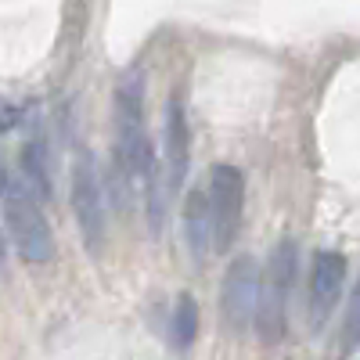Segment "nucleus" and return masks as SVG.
I'll return each instance as SVG.
<instances>
[{
	"instance_id": "f257e3e1",
	"label": "nucleus",
	"mask_w": 360,
	"mask_h": 360,
	"mask_svg": "<svg viewBox=\"0 0 360 360\" xmlns=\"http://www.w3.org/2000/svg\"><path fill=\"white\" fill-rule=\"evenodd\" d=\"M152 144L144 134V72L127 69L115 86V173L123 184L144 180L152 162Z\"/></svg>"
},
{
	"instance_id": "f03ea898",
	"label": "nucleus",
	"mask_w": 360,
	"mask_h": 360,
	"mask_svg": "<svg viewBox=\"0 0 360 360\" xmlns=\"http://www.w3.org/2000/svg\"><path fill=\"white\" fill-rule=\"evenodd\" d=\"M4 227L11 234V245L18 249V256L25 263H51L54 259V234L51 224L40 209V198L33 195V188L25 184V176H4Z\"/></svg>"
},
{
	"instance_id": "7ed1b4c3",
	"label": "nucleus",
	"mask_w": 360,
	"mask_h": 360,
	"mask_svg": "<svg viewBox=\"0 0 360 360\" xmlns=\"http://www.w3.org/2000/svg\"><path fill=\"white\" fill-rule=\"evenodd\" d=\"M202 198H205L213 252H227L234 245L238 231H242V217H245V176H242V169L231 166V162L209 166Z\"/></svg>"
},
{
	"instance_id": "20e7f679",
	"label": "nucleus",
	"mask_w": 360,
	"mask_h": 360,
	"mask_svg": "<svg viewBox=\"0 0 360 360\" xmlns=\"http://www.w3.org/2000/svg\"><path fill=\"white\" fill-rule=\"evenodd\" d=\"M299 278V245L292 238L274 245L266 263V274H259V303H256V328L263 342H278L285 335V314H288V295Z\"/></svg>"
},
{
	"instance_id": "39448f33",
	"label": "nucleus",
	"mask_w": 360,
	"mask_h": 360,
	"mask_svg": "<svg viewBox=\"0 0 360 360\" xmlns=\"http://www.w3.org/2000/svg\"><path fill=\"white\" fill-rule=\"evenodd\" d=\"M72 213L83 234V245L90 256H98L105 245V191H101V169L94 152H83L72 162Z\"/></svg>"
},
{
	"instance_id": "423d86ee",
	"label": "nucleus",
	"mask_w": 360,
	"mask_h": 360,
	"mask_svg": "<svg viewBox=\"0 0 360 360\" xmlns=\"http://www.w3.org/2000/svg\"><path fill=\"white\" fill-rule=\"evenodd\" d=\"M256 303H259V266L252 256H238L220 288V314L234 332H245L249 324H256Z\"/></svg>"
},
{
	"instance_id": "0eeeda50",
	"label": "nucleus",
	"mask_w": 360,
	"mask_h": 360,
	"mask_svg": "<svg viewBox=\"0 0 360 360\" xmlns=\"http://www.w3.org/2000/svg\"><path fill=\"white\" fill-rule=\"evenodd\" d=\"M342 285H346V256L335 249H321L314 256V270H310V321L317 332L335 314Z\"/></svg>"
},
{
	"instance_id": "6e6552de",
	"label": "nucleus",
	"mask_w": 360,
	"mask_h": 360,
	"mask_svg": "<svg viewBox=\"0 0 360 360\" xmlns=\"http://www.w3.org/2000/svg\"><path fill=\"white\" fill-rule=\"evenodd\" d=\"M188 155H191L188 115H184V105L173 98L169 108H166V127H162V155L155 159L159 169H162V180H166L169 198L184 188V180H188Z\"/></svg>"
},
{
	"instance_id": "1a4fd4ad",
	"label": "nucleus",
	"mask_w": 360,
	"mask_h": 360,
	"mask_svg": "<svg viewBox=\"0 0 360 360\" xmlns=\"http://www.w3.org/2000/svg\"><path fill=\"white\" fill-rule=\"evenodd\" d=\"M184 245L195 266L205 263V256L213 252V238H209V217H205V198L202 191H191L184 198Z\"/></svg>"
},
{
	"instance_id": "9d476101",
	"label": "nucleus",
	"mask_w": 360,
	"mask_h": 360,
	"mask_svg": "<svg viewBox=\"0 0 360 360\" xmlns=\"http://www.w3.org/2000/svg\"><path fill=\"white\" fill-rule=\"evenodd\" d=\"M198 335V303L195 295H176V307H173V321H169V342L176 353H188L191 342Z\"/></svg>"
},
{
	"instance_id": "9b49d317",
	"label": "nucleus",
	"mask_w": 360,
	"mask_h": 360,
	"mask_svg": "<svg viewBox=\"0 0 360 360\" xmlns=\"http://www.w3.org/2000/svg\"><path fill=\"white\" fill-rule=\"evenodd\" d=\"M0 270H4V238H0Z\"/></svg>"
}]
</instances>
